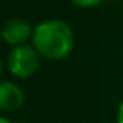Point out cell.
Here are the masks:
<instances>
[{
  "label": "cell",
  "instance_id": "obj_1",
  "mask_svg": "<svg viewBox=\"0 0 123 123\" xmlns=\"http://www.w3.org/2000/svg\"><path fill=\"white\" fill-rule=\"evenodd\" d=\"M33 47L42 58L51 61L64 59L75 45V33L67 22L50 19L37 24L33 30Z\"/></svg>",
  "mask_w": 123,
  "mask_h": 123
},
{
  "label": "cell",
  "instance_id": "obj_3",
  "mask_svg": "<svg viewBox=\"0 0 123 123\" xmlns=\"http://www.w3.org/2000/svg\"><path fill=\"white\" fill-rule=\"evenodd\" d=\"M33 30L34 28H31V25L27 20L12 17L3 24L0 36L8 45L19 47V45H25L30 37H33Z\"/></svg>",
  "mask_w": 123,
  "mask_h": 123
},
{
  "label": "cell",
  "instance_id": "obj_6",
  "mask_svg": "<svg viewBox=\"0 0 123 123\" xmlns=\"http://www.w3.org/2000/svg\"><path fill=\"white\" fill-rule=\"evenodd\" d=\"M117 123H123V100L117 108Z\"/></svg>",
  "mask_w": 123,
  "mask_h": 123
},
{
  "label": "cell",
  "instance_id": "obj_4",
  "mask_svg": "<svg viewBox=\"0 0 123 123\" xmlns=\"http://www.w3.org/2000/svg\"><path fill=\"white\" fill-rule=\"evenodd\" d=\"M25 101L22 87L14 81H0V111L12 112L17 111Z\"/></svg>",
  "mask_w": 123,
  "mask_h": 123
},
{
  "label": "cell",
  "instance_id": "obj_7",
  "mask_svg": "<svg viewBox=\"0 0 123 123\" xmlns=\"http://www.w3.org/2000/svg\"><path fill=\"white\" fill-rule=\"evenodd\" d=\"M3 73H5V64H3L2 61H0V81H3V80H2Z\"/></svg>",
  "mask_w": 123,
  "mask_h": 123
},
{
  "label": "cell",
  "instance_id": "obj_5",
  "mask_svg": "<svg viewBox=\"0 0 123 123\" xmlns=\"http://www.w3.org/2000/svg\"><path fill=\"white\" fill-rule=\"evenodd\" d=\"M70 2L80 8H93V6L100 5L103 0H70Z\"/></svg>",
  "mask_w": 123,
  "mask_h": 123
},
{
  "label": "cell",
  "instance_id": "obj_2",
  "mask_svg": "<svg viewBox=\"0 0 123 123\" xmlns=\"http://www.w3.org/2000/svg\"><path fill=\"white\" fill-rule=\"evenodd\" d=\"M6 66L16 78H30L39 70L41 55L33 45H19L9 53Z\"/></svg>",
  "mask_w": 123,
  "mask_h": 123
},
{
  "label": "cell",
  "instance_id": "obj_8",
  "mask_svg": "<svg viewBox=\"0 0 123 123\" xmlns=\"http://www.w3.org/2000/svg\"><path fill=\"white\" fill-rule=\"evenodd\" d=\"M0 123H12L9 118H6V117H0Z\"/></svg>",
  "mask_w": 123,
  "mask_h": 123
}]
</instances>
